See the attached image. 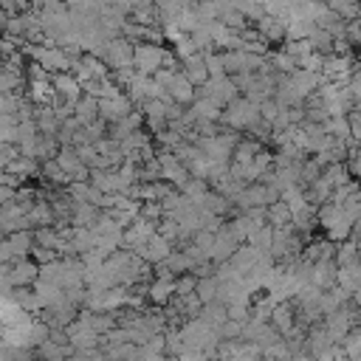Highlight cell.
<instances>
[{"label":"cell","instance_id":"obj_18","mask_svg":"<svg viewBox=\"0 0 361 361\" xmlns=\"http://www.w3.org/2000/svg\"><path fill=\"white\" fill-rule=\"evenodd\" d=\"M68 195L76 203H96V206H102V200H104V192H99L90 180H71L68 183Z\"/></svg>","mask_w":361,"mask_h":361},{"label":"cell","instance_id":"obj_3","mask_svg":"<svg viewBox=\"0 0 361 361\" xmlns=\"http://www.w3.org/2000/svg\"><path fill=\"white\" fill-rule=\"evenodd\" d=\"M197 96H209L214 104H220V107H226V104H231L237 96H243L240 93V87H237V82L226 73V76H209L200 87H197V93H195V99Z\"/></svg>","mask_w":361,"mask_h":361},{"label":"cell","instance_id":"obj_2","mask_svg":"<svg viewBox=\"0 0 361 361\" xmlns=\"http://www.w3.org/2000/svg\"><path fill=\"white\" fill-rule=\"evenodd\" d=\"M259 121H262V116H259V104L251 102L248 96H237L231 104L223 107V124L231 127V130H237V133H243V130L251 133Z\"/></svg>","mask_w":361,"mask_h":361},{"label":"cell","instance_id":"obj_51","mask_svg":"<svg viewBox=\"0 0 361 361\" xmlns=\"http://www.w3.org/2000/svg\"><path fill=\"white\" fill-rule=\"evenodd\" d=\"M279 113H282V104H279L276 99H268V102H262V104H259V116H262V121H265V124H274Z\"/></svg>","mask_w":361,"mask_h":361},{"label":"cell","instance_id":"obj_53","mask_svg":"<svg viewBox=\"0 0 361 361\" xmlns=\"http://www.w3.org/2000/svg\"><path fill=\"white\" fill-rule=\"evenodd\" d=\"M299 68H305V71H313V73H322V68H324V54H316V51H310L307 56H302V59H299Z\"/></svg>","mask_w":361,"mask_h":361},{"label":"cell","instance_id":"obj_55","mask_svg":"<svg viewBox=\"0 0 361 361\" xmlns=\"http://www.w3.org/2000/svg\"><path fill=\"white\" fill-rule=\"evenodd\" d=\"M59 254L54 251V248H45V245H34L31 248V259L37 262V265H42V262H51V259H56Z\"/></svg>","mask_w":361,"mask_h":361},{"label":"cell","instance_id":"obj_32","mask_svg":"<svg viewBox=\"0 0 361 361\" xmlns=\"http://www.w3.org/2000/svg\"><path fill=\"white\" fill-rule=\"evenodd\" d=\"M102 209L96 203H73V220L71 226H93L99 220Z\"/></svg>","mask_w":361,"mask_h":361},{"label":"cell","instance_id":"obj_9","mask_svg":"<svg viewBox=\"0 0 361 361\" xmlns=\"http://www.w3.org/2000/svg\"><path fill=\"white\" fill-rule=\"evenodd\" d=\"M254 31H257L268 45L288 39V23H285L282 17H276V14H262V17L254 23Z\"/></svg>","mask_w":361,"mask_h":361},{"label":"cell","instance_id":"obj_49","mask_svg":"<svg viewBox=\"0 0 361 361\" xmlns=\"http://www.w3.org/2000/svg\"><path fill=\"white\" fill-rule=\"evenodd\" d=\"M172 51H175V54H178V59L183 62V59H189V56H195V54H197V45L192 42V37H189V34H183L178 42H172Z\"/></svg>","mask_w":361,"mask_h":361},{"label":"cell","instance_id":"obj_45","mask_svg":"<svg viewBox=\"0 0 361 361\" xmlns=\"http://www.w3.org/2000/svg\"><path fill=\"white\" fill-rule=\"evenodd\" d=\"M217 20H220V23H226L231 31H245V28H248V20H245L234 6H231V8H223V11L217 14Z\"/></svg>","mask_w":361,"mask_h":361},{"label":"cell","instance_id":"obj_17","mask_svg":"<svg viewBox=\"0 0 361 361\" xmlns=\"http://www.w3.org/2000/svg\"><path fill=\"white\" fill-rule=\"evenodd\" d=\"M147 299L155 305V307H166L172 299H175V279H155L149 282L147 288Z\"/></svg>","mask_w":361,"mask_h":361},{"label":"cell","instance_id":"obj_50","mask_svg":"<svg viewBox=\"0 0 361 361\" xmlns=\"http://www.w3.org/2000/svg\"><path fill=\"white\" fill-rule=\"evenodd\" d=\"M344 166H347V172H350L353 180H361V147H353V149H350Z\"/></svg>","mask_w":361,"mask_h":361},{"label":"cell","instance_id":"obj_21","mask_svg":"<svg viewBox=\"0 0 361 361\" xmlns=\"http://www.w3.org/2000/svg\"><path fill=\"white\" fill-rule=\"evenodd\" d=\"M180 71H183V76L195 85V87H200L206 79H209V71H206V59H203V54L197 51L195 56H189V59H183L180 62Z\"/></svg>","mask_w":361,"mask_h":361},{"label":"cell","instance_id":"obj_39","mask_svg":"<svg viewBox=\"0 0 361 361\" xmlns=\"http://www.w3.org/2000/svg\"><path fill=\"white\" fill-rule=\"evenodd\" d=\"M307 45H310V51H316V54H324V56L333 54V37H330L324 28H319V25H316V31L307 37Z\"/></svg>","mask_w":361,"mask_h":361},{"label":"cell","instance_id":"obj_34","mask_svg":"<svg viewBox=\"0 0 361 361\" xmlns=\"http://www.w3.org/2000/svg\"><path fill=\"white\" fill-rule=\"evenodd\" d=\"M76 118H79L82 124H93V121L99 118V99L82 93V99L76 102Z\"/></svg>","mask_w":361,"mask_h":361},{"label":"cell","instance_id":"obj_22","mask_svg":"<svg viewBox=\"0 0 361 361\" xmlns=\"http://www.w3.org/2000/svg\"><path fill=\"white\" fill-rule=\"evenodd\" d=\"M90 183L104 195L121 192V178L116 169H90Z\"/></svg>","mask_w":361,"mask_h":361},{"label":"cell","instance_id":"obj_5","mask_svg":"<svg viewBox=\"0 0 361 361\" xmlns=\"http://www.w3.org/2000/svg\"><path fill=\"white\" fill-rule=\"evenodd\" d=\"M164 56H166V48L161 42H135V71L144 73V76H152L161 65H164Z\"/></svg>","mask_w":361,"mask_h":361},{"label":"cell","instance_id":"obj_13","mask_svg":"<svg viewBox=\"0 0 361 361\" xmlns=\"http://www.w3.org/2000/svg\"><path fill=\"white\" fill-rule=\"evenodd\" d=\"M23 228H31V223H28L25 212H23L14 200L3 203V206H0V234H3V237H8V234L23 231Z\"/></svg>","mask_w":361,"mask_h":361},{"label":"cell","instance_id":"obj_52","mask_svg":"<svg viewBox=\"0 0 361 361\" xmlns=\"http://www.w3.org/2000/svg\"><path fill=\"white\" fill-rule=\"evenodd\" d=\"M285 54H290L296 62L302 59V56H307L310 54V45H307V39H288V45L282 48Z\"/></svg>","mask_w":361,"mask_h":361},{"label":"cell","instance_id":"obj_27","mask_svg":"<svg viewBox=\"0 0 361 361\" xmlns=\"http://www.w3.org/2000/svg\"><path fill=\"white\" fill-rule=\"evenodd\" d=\"M265 217H268V226H274V228H285V226H290V220H293V214H290V209H288V203H285L282 197L274 200V203H268Z\"/></svg>","mask_w":361,"mask_h":361},{"label":"cell","instance_id":"obj_47","mask_svg":"<svg viewBox=\"0 0 361 361\" xmlns=\"http://www.w3.org/2000/svg\"><path fill=\"white\" fill-rule=\"evenodd\" d=\"M203 59H206V71H209V76H226L223 51H203Z\"/></svg>","mask_w":361,"mask_h":361},{"label":"cell","instance_id":"obj_30","mask_svg":"<svg viewBox=\"0 0 361 361\" xmlns=\"http://www.w3.org/2000/svg\"><path fill=\"white\" fill-rule=\"evenodd\" d=\"M192 110H195L197 118H203V121H223V107L214 104L209 96H197V99L192 102Z\"/></svg>","mask_w":361,"mask_h":361},{"label":"cell","instance_id":"obj_7","mask_svg":"<svg viewBox=\"0 0 361 361\" xmlns=\"http://www.w3.org/2000/svg\"><path fill=\"white\" fill-rule=\"evenodd\" d=\"M243 245V240L237 237V231L231 228V223H223L217 231H214V245H212V262H226L231 259V254Z\"/></svg>","mask_w":361,"mask_h":361},{"label":"cell","instance_id":"obj_12","mask_svg":"<svg viewBox=\"0 0 361 361\" xmlns=\"http://www.w3.org/2000/svg\"><path fill=\"white\" fill-rule=\"evenodd\" d=\"M8 279H11L14 288H34V282L39 279V265L31 257L14 259L11 268H8Z\"/></svg>","mask_w":361,"mask_h":361},{"label":"cell","instance_id":"obj_6","mask_svg":"<svg viewBox=\"0 0 361 361\" xmlns=\"http://www.w3.org/2000/svg\"><path fill=\"white\" fill-rule=\"evenodd\" d=\"M158 164H161V178L169 180L175 189H180L192 175L186 169V164L172 152V149H158Z\"/></svg>","mask_w":361,"mask_h":361},{"label":"cell","instance_id":"obj_56","mask_svg":"<svg viewBox=\"0 0 361 361\" xmlns=\"http://www.w3.org/2000/svg\"><path fill=\"white\" fill-rule=\"evenodd\" d=\"M6 262H14V254H11L8 240H6V237H0V265H6Z\"/></svg>","mask_w":361,"mask_h":361},{"label":"cell","instance_id":"obj_19","mask_svg":"<svg viewBox=\"0 0 361 361\" xmlns=\"http://www.w3.org/2000/svg\"><path fill=\"white\" fill-rule=\"evenodd\" d=\"M336 274H338L336 259H319V262H313L310 285H316V288L327 290V288H333V285H336Z\"/></svg>","mask_w":361,"mask_h":361},{"label":"cell","instance_id":"obj_23","mask_svg":"<svg viewBox=\"0 0 361 361\" xmlns=\"http://www.w3.org/2000/svg\"><path fill=\"white\" fill-rule=\"evenodd\" d=\"M39 164H42V161H37V158H28V155H20V152H17V155L8 161L6 172L23 180V178H31V175H37V172H39Z\"/></svg>","mask_w":361,"mask_h":361},{"label":"cell","instance_id":"obj_20","mask_svg":"<svg viewBox=\"0 0 361 361\" xmlns=\"http://www.w3.org/2000/svg\"><path fill=\"white\" fill-rule=\"evenodd\" d=\"M271 324H274L282 336H288V333L296 327V310H293V305H290V302L274 305V310H271Z\"/></svg>","mask_w":361,"mask_h":361},{"label":"cell","instance_id":"obj_4","mask_svg":"<svg viewBox=\"0 0 361 361\" xmlns=\"http://www.w3.org/2000/svg\"><path fill=\"white\" fill-rule=\"evenodd\" d=\"M99 59H104L107 68L118 71V68H133L135 62V42H130L127 37H113L104 42Z\"/></svg>","mask_w":361,"mask_h":361},{"label":"cell","instance_id":"obj_33","mask_svg":"<svg viewBox=\"0 0 361 361\" xmlns=\"http://www.w3.org/2000/svg\"><path fill=\"white\" fill-rule=\"evenodd\" d=\"M336 265L341 268V265H353V262H358L361 259V251H358V243L355 240H341V243H336Z\"/></svg>","mask_w":361,"mask_h":361},{"label":"cell","instance_id":"obj_28","mask_svg":"<svg viewBox=\"0 0 361 361\" xmlns=\"http://www.w3.org/2000/svg\"><path fill=\"white\" fill-rule=\"evenodd\" d=\"M34 121H37L39 133H48V135H56V133H59V127H62V121L56 118V113H54V107H51V104H39V107H37Z\"/></svg>","mask_w":361,"mask_h":361},{"label":"cell","instance_id":"obj_8","mask_svg":"<svg viewBox=\"0 0 361 361\" xmlns=\"http://www.w3.org/2000/svg\"><path fill=\"white\" fill-rule=\"evenodd\" d=\"M133 251H135L141 259H147L149 265H158V262H164V259H166V257L175 251V245H172V243H169L164 234H158V231H155V234H152V237H149L144 245H135Z\"/></svg>","mask_w":361,"mask_h":361},{"label":"cell","instance_id":"obj_58","mask_svg":"<svg viewBox=\"0 0 361 361\" xmlns=\"http://www.w3.org/2000/svg\"><path fill=\"white\" fill-rule=\"evenodd\" d=\"M355 243H358V251H361V237H358V240H355Z\"/></svg>","mask_w":361,"mask_h":361},{"label":"cell","instance_id":"obj_10","mask_svg":"<svg viewBox=\"0 0 361 361\" xmlns=\"http://www.w3.org/2000/svg\"><path fill=\"white\" fill-rule=\"evenodd\" d=\"M73 76L85 85V82H90V79H102V76H110V68L104 65V59H99V56H93V54H82L76 62H73Z\"/></svg>","mask_w":361,"mask_h":361},{"label":"cell","instance_id":"obj_41","mask_svg":"<svg viewBox=\"0 0 361 361\" xmlns=\"http://www.w3.org/2000/svg\"><path fill=\"white\" fill-rule=\"evenodd\" d=\"M313 31H316V23L310 20H302V17L288 20V39H307Z\"/></svg>","mask_w":361,"mask_h":361},{"label":"cell","instance_id":"obj_14","mask_svg":"<svg viewBox=\"0 0 361 361\" xmlns=\"http://www.w3.org/2000/svg\"><path fill=\"white\" fill-rule=\"evenodd\" d=\"M51 85H54V90H56V96L62 99V102H79L82 99V82L73 76V71H65V73H54L51 76Z\"/></svg>","mask_w":361,"mask_h":361},{"label":"cell","instance_id":"obj_44","mask_svg":"<svg viewBox=\"0 0 361 361\" xmlns=\"http://www.w3.org/2000/svg\"><path fill=\"white\" fill-rule=\"evenodd\" d=\"M248 243L254 245V248H259V251H268L271 254V245H274V226H259L251 237H248Z\"/></svg>","mask_w":361,"mask_h":361},{"label":"cell","instance_id":"obj_43","mask_svg":"<svg viewBox=\"0 0 361 361\" xmlns=\"http://www.w3.org/2000/svg\"><path fill=\"white\" fill-rule=\"evenodd\" d=\"M234 8H237L248 23H257V20L265 14L262 0H234Z\"/></svg>","mask_w":361,"mask_h":361},{"label":"cell","instance_id":"obj_15","mask_svg":"<svg viewBox=\"0 0 361 361\" xmlns=\"http://www.w3.org/2000/svg\"><path fill=\"white\" fill-rule=\"evenodd\" d=\"M155 231H158V223H152V220H147V217L138 214V220L124 228V248L133 251L135 245H144Z\"/></svg>","mask_w":361,"mask_h":361},{"label":"cell","instance_id":"obj_60","mask_svg":"<svg viewBox=\"0 0 361 361\" xmlns=\"http://www.w3.org/2000/svg\"><path fill=\"white\" fill-rule=\"evenodd\" d=\"M327 361H330V358H327ZM336 361H338V358H336Z\"/></svg>","mask_w":361,"mask_h":361},{"label":"cell","instance_id":"obj_48","mask_svg":"<svg viewBox=\"0 0 361 361\" xmlns=\"http://www.w3.org/2000/svg\"><path fill=\"white\" fill-rule=\"evenodd\" d=\"M195 290H197V276H195L192 271L175 276V296H189V293H195Z\"/></svg>","mask_w":361,"mask_h":361},{"label":"cell","instance_id":"obj_42","mask_svg":"<svg viewBox=\"0 0 361 361\" xmlns=\"http://www.w3.org/2000/svg\"><path fill=\"white\" fill-rule=\"evenodd\" d=\"M324 130L330 133V135H336V138H350V133H353V124H350V118L347 116H330L327 121H324Z\"/></svg>","mask_w":361,"mask_h":361},{"label":"cell","instance_id":"obj_29","mask_svg":"<svg viewBox=\"0 0 361 361\" xmlns=\"http://www.w3.org/2000/svg\"><path fill=\"white\" fill-rule=\"evenodd\" d=\"M336 285H341L344 290H355V288H361V259L358 262H353V265H341L338 268V274H336Z\"/></svg>","mask_w":361,"mask_h":361},{"label":"cell","instance_id":"obj_25","mask_svg":"<svg viewBox=\"0 0 361 361\" xmlns=\"http://www.w3.org/2000/svg\"><path fill=\"white\" fill-rule=\"evenodd\" d=\"M262 149H265V144H262V141H257V138H240V141H237V147H234L231 161H234V164H251Z\"/></svg>","mask_w":361,"mask_h":361},{"label":"cell","instance_id":"obj_1","mask_svg":"<svg viewBox=\"0 0 361 361\" xmlns=\"http://www.w3.org/2000/svg\"><path fill=\"white\" fill-rule=\"evenodd\" d=\"M316 220L324 228V237L333 240V243H341V240L353 237V217L344 212L341 203H333V200L322 203L319 212H316Z\"/></svg>","mask_w":361,"mask_h":361},{"label":"cell","instance_id":"obj_36","mask_svg":"<svg viewBox=\"0 0 361 361\" xmlns=\"http://www.w3.org/2000/svg\"><path fill=\"white\" fill-rule=\"evenodd\" d=\"M164 265L175 274V276H180V274H186V271H192L195 268V262H192V257L183 251V248H178V251H172L166 259H164Z\"/></svg>","mask_w":361,"mask_h":361},{"label":"cell","instance_id":"obj_31","mask_svg":"<svg viewBox=\"0 0 361 361\" xmlns=\"http://www.w3.org/2000/svg\"><path fill=\"white\" fill-rule=\"evenodd\" d=\"M39 175H42L51 186H68V183H71V178H68V175H65V169L56 164V158L42 161V164H39Z\"/></svg>","mask_w":361,"mask_h":361},{"label":"cell","instance_id":"obj_37","mask_svg":"<svg viewBox=\"0 0 361 361\" xmlns=\"http://www.w3.org/2000/svg\"><path fill=\"white\" fill-rule=\"evenodd\" d=\"M200 319H203V322H209L212 327H220V324L228 319V307H226L223 302H209V305H203Z\"/></svg>","mask_w":361,"mask_h":361},{"label":"cell","instance_id":"obj_16","mask_svg":"<svg viewBox=\"0 0 361 361\" xmlns=\"http://www.w3.org/2000/svg\"><path fill=\"white\" fill-rule=\"evenodd\" d=\"M166 93H169V99L172 102H178V104H183V107H189L192 102H195V93H197V87L183 76V71H178L172 79H169V85H166Z\"/></svg>","mask_w":361,"mask_h":361},{"label":"cell","instance_id":"obj_38","mask_svg":"<svg viewBox=\"0 0 361 361\" xmlns=\"http://www.w3.org/2000/svg\"><path fill=\"white\" fill-rule=\"evenodd\" d=\"M20 90H23V71L3 68L0 71V93L3 96H11V93H20Z\"/></svg>","mask_w":361,"mask_h":361},{"label":"cell","instance_id":"obj_24","mask_svg":"<svg viewBox=\"0 0 361 361\" xmlns=\"http://www.w3.org/2000/svg\"><path fill=\"white\" fill-rule=\"evenodd\" d=\"M28 223L34 226V228H39V226H54L56 223V217H54V209H51V203H48V197L42 195L31 209H28Z\"/></svg>","mask_w":361,"mask_h":361},{"label":"cell","instance_id":"obj_59","mask_svg":"<svg viewBox=\"0 0 361 361\" xmlns=\"http://www.w3.org/2000/svg\"><path fill=\"white\" fill-rule=\"evenodd\" d=\"M127 3H133V6H135V3H138V0H127Z\"/></svg>","mask_w":361,"mask_h":361},{"label":"cell","instance_id":"obj_57","mask_svg":"<svg viewBox=\"0 0 361 361\" xmlns=\"http://www.w3.org/2000/svg\"><path fill=\"white\" fill-rule=\"evenodd\" d=\"M358 237H361V214L353 217V240H358Z\"/></svg>","mask_w":361,"mask_h":361},{"label":"cell","instance_id":"obj_46","mask_svg":"<svg viewBox=\"0 0 361 361\" xmlns=\"http://www.w3.org/2000/svg\"><path fill=\"white\" fill-rule=\"evenodd\" d=\"M180 192H183V195H186L192 203H197V200H200V197L209 192V180H203V178H189V180L180 186Z\"/></svg>","mask_w":361,"mask_h":361},{"label":"cell","instance_id":"obj_40","mask_svg":"<svg viewBox=\"0 0 361 361\" xmlns=\"http://www.w3.org/2000/svg\"><path fill=\"white\" fill-rule=\"evenodd\" d=\"M268 65H271L276 73H293V71L299 68V62H296L290 54H285V51H274V54H268Z\"/></svg>","mask_w":361,"mask_h":361},{"label":"cell","instance_id":"obj_35","mask_svg":"<svg viewBox=\"0 0 361 361\" xmlns=\"http://www.w3.org/2000/svg\"><path fill=\"white\" fill-rule=\"evenodd\" d=\"M217 290H220V279L214 276V274H209V276H197V296H200V302L203 305H209V302H217Z\"/></svg>","mask_w":361,"mask_h":361},{"label":"cell","instance_id":"obj_26","mask_svg":"<svg viewBox=\"0 0 361 361\" xmlns=\"http://www.w3.org/2000/svg\"><path fill=\"white\" fill-rule=\"evenodd\" d=\"M6 240H8V245H11V254H14V259L31 257V248H34V231H31V228L14 231V234H8Z\"/></svg>","mask_w":361,"mask_h":361},{"label":"cell","instance_id":"obj_11","mask_svg":"<svg viewBox=\"0 0 361 361\" xmlns=\"http://www.w3.org/2000/svg\"><path fill=\"white\" fill-rule=\"evenodd\" d=\"M133 110H135V104H133V99H130L127 93H118V96H113V99H99V118L107 121V124L124 118V116L133 113Z\"/></svg>","mask_w":361,"mask_h":361},{"label":"cell","instance_id":"obj_54","mask_svg":"<svg viewBox=\"0 0 361 361\" xmlns=\"http://www.w3.org/2000/svg\"><path fill=\"white\" fill-rule=\"evenodd\" d=\"M344 37L353 48H361V17L358 20H347V28H344Z\"/></svg>","mask_w":361,"mask_h":361}]
</instances>
